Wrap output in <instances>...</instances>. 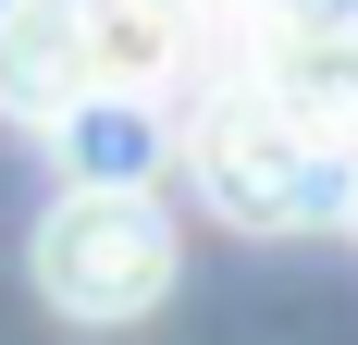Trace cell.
Returning a JSON list of instances; mask_svg holds the SVG:
<instances>
[{"mask_svg": "<svg viewBox=\"0 0 358 345\" xmlns=\"http://www.w3.org/2000/svg\"><path fill=\"white\" fill-rule=\"evenodd\" d=\"M185 172H198V198H210L222 222H248V235H322V222H346L358 148H334L296 99H272L259 74H235V87L198 111Z\"/></svg>", "mask_w": 358, "mask_h": 345, "instance_id": "obj_1", "label": "cell"}, {"mask_svg": "<svg viewBox=\"0 0 358 345\" xmlns=\"http://www.w3.org/2000/svg\"><path fill=\"white\" fill-rule=\"evenodd\" d=\"M173 284V222L148 185H62L37 222V296L62 321H136Z\"/></svg>", "mask_w": 358, "mask_h": 345, "instance_id": "obj_2", "label": "cell"}, {"mask_svg": "<svg viewBox=\"0 0 358 345\" xmlns=\"http://www.w3.org/2000/svg\"><path fill=\"white\" fill-rule=\"evenodd\" d=\"M74 25H87V87L161 99L198 50V0H74Z\"/></svg>", "mask_w": 358, "mask_h": 345, "instance_id": "obj_3", "label": "cell"}, {"mask_svg": "<svg viewBox=\"0 0 358 345\" xmlns=\"http://www.w3.org/2000/svg\"><path fill=\"white\" fill-rule=\"evenodd\" d=\"M74 99H87L74 0H0V124H62Z\"/></svg>", "mask_w": 358, "mask_h": 345, "instance_id": "obj_4", "label": "cell"}, {"mask_svg": "<svg viewBox=\"0 0 358 345\" xmlns=\"http://www.w3.org/2000/svg\"><path fill=\"white\" fill-rule=\"evenodd\" d=\"M50 136H62L74 185H148V172H161V99H111V87H87Z\"/></svg>", "mask_w": 358, "mask_h": 345, "instance_id": "obj_5", "label": "cell"}, {"mask_svg": "<svg viewBox=\"0 0 358 345\" xmlns=\"http://www.w3.org/2000/svg\"><path fill=\"white\" fill-rule=\"evenodd\" d=\"M346 235H358V185H346Z\"/></svg>", "mask_w": 358, "mask_h": 345, "instance_id": "obj_6", "label": "cell"}]
</instances>
